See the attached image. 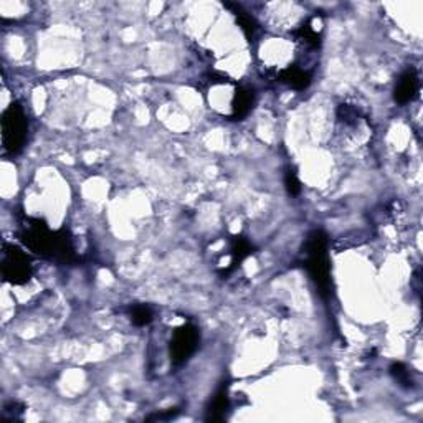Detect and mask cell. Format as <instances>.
<instances>
[{"instance_id": "6da1fadb", "label": "cell", "mask_w": 423, "mask_h": 423, "mask_svg": "<svg viewBox=\"0 0 423 423\" xmlns=\"http://www.w3.org/2000/svg\"><path fill=\"white\" fill-rule=\"evenodd\" d=\"M19 238L28 250L41 258L52 259L61 265H73L78 262L73 237L66 228L52 232L43 220L23 217L20 220Z\"/></svg>"}, {"instance_id": "7a4b0ae2", "label": "cell", "mask_w": 423, "mask_h": 423, "mask_svg": "<svg viewBox=\"0 0 423 423\" xmlns=\"http://www.w3.org/2000/svg\"><path fill=\"white\" fill-rule=\"evenodd\" d=\"M306 257V270L316 284L322 298H329L333 290L331 265L328 257V235L322 230H313L303 246Z\"/></svg>"}, {"instance_id": "3957f363", "label": "cell", "mask_w": 423, "mask_h": 423, "mask_svg": "<svg viewBox=\"0 0 423 423\" xmlns=\"http://www.w3.org/2000/svg\"><path fill=\"white\" fill-rule=\"evenodd\" d=\"M28 119L20 103H12L2 115V144L8 154H19L27 142Z\"/></svg>"}, {"instance_id": "277c9868", "label": "cell", "mask_w": 423, "mask_h": 423, "mask_svg": "<svg viewBox=\"0 0 423 423\" xmlns=\"http://www.w3.org/2000/svg\"><path fill=\"white\" fill-rule=\"evenodd\" d=\"M33 266L30 255L23 251L20 246L6 243L3 245V259H2V275L7 283L25 284L32 278Z\"/></svg>"}, {"instance_id": "5b68a950", "label": "cell", "mask_w": 423, "mask_h": 423, "mask_svg": "<svg viewBox=\"0 0 423 423\" xmlns=\"http://www.w3.org/2000/svg\"><path fill=\"white\" fill-rule=\"evenodd\" d=\"M200 344V333L197 329L195 324L192 322H186L181 328L174 331L173 339H170L169 346V354L170 361L175 367L184 366L192 355L195 354V351L199 349Z\"/></svg>"}, {"instance_id": "8992f818", "label": "cell", "mask_w": 423, "mask_h": 423, "mask_svg": "<svg viewBox=\"0 0 423 423\" xmlns=\"http://www.w3.org/2000/svg\"><path fill=\"white\" fill-rule=\"evenodd\" d=\"M418 90H420V78H418L417 70L409 68L400 75L399 81H397L395 90H393V99L404 106L417 98Z\"/></svg>"}, {"instance_id": "52a82bcc", "label": "cell", "mask_w": 423, "mask_h": 423, "mask_svg": "<svg viewBox=\"0 0 423 423\" xmlns=\"http://www.w3.org/2000/svg\"><path fill=\"white\" fill-rule=\"evenodd\" d=\"M230 409V397H228V384L224 382L212 397L210 404H208L207 412H205V422L219 423L227 418Z\"/></svg>"}, {"instance_id": "ba28073f", "label": "cell", "mask_w": 423, "mask_h": 423, "mask_svg": "<svg viewBox=\"0 0 423 423\" xmlns=\"http://www.w3.org/2000/svg\"><path fill=\"white\" fill-rule=\"evenodd\" d=\"M255 103V91L246 86L237 88L232 101V118L237 121L245 119L250 115L251 108Z\"/></svg>"}, {"instance_id": "9c48e42d", "label": "cell", "mask_w": 423, "mask_h": 423, "mask_svg": "<svg viewBox=\"0 0 423 423\" xmlns=\"http://www.w3.org/2000/svg\"><path fill=\"white\" fill-rule=\"evenodd\" d=\"M278 79L284 85L291 86L293 90L303 91L306 88H309L313 81V75L309 71L301 70L298 66H288L283 71H279Z\"/></svg>"}, {"instance_id": "30bf717a", "label": "cell", "mask_w": 423, "mask_h": 423, "mask_svg": "<svg viewBox=\"0 0 423 423\" xmlns=\"http://www.w3.org/2000/svg\"><path fill=\"white\" fill-rule=\"evenodd\" d=\"M251 253H253V245H251V243L246 240L245 237H242V235L233 237L232 251H230V255H232V263H230L228 270L224 271V275H228L230 271H233L237 266H240Z\"/></svg>"}, {"instance_id": "8fae6325", "label": "cell", "mask_w": 423, "mask_h": 423, "mask_svg": "<svg viewBox=\"0 0 423 423\" xmlns=\"http://www.w3.org/2000/svg\"><path fill=\"white\" fill-rule=\"evenodd\" d=\"M225 7L230 8V10L233 12V15H235L237 22H238V25H240L242 32L245 33L246 39H248V40L255 39V35H257V32H258L257 20H255L253 17L248 14V12L243 10V8L238 6V3H225Z\"/></svg>"}, {"instance_id": "7c38bea8", "label": "cell", "mask_w": 423, "mask_h": 423, "mask_svg": "<svg viewBox=\"0 0 423 423\" xmlns=\"http://www.w3.org/2000/svg\"><path fill=\"white\" fill-rule=\"evenodd\" d=\"M388 371H391V375L393 377V380H395L397 384L400 385L402 388H413V385H415V380H413L412 372H410V368L405 366L404 362H393L391 367H388Z\"/></svg>"}, {"instance_id": "4fadbf2b", "label": "cell", "mask_w": 423, "mask_h": 423, "mask_svg": "<svg viewBox=\"0 0 423 423\" xmlns=\"http://www.w3.org/2000/svg\"><path fill=\"white\" fill-rule=\"evenodd\" d=\"M129 317H131V322L137 328H144V326H149L154 319V313L149 306L146 304H132L129 308Z\"/></svg>"}, {"instance_id": "5bb4252c", "label": "cell", "mask_w": 423, "mask_h": 423, "mask_svg": "<svg viewBox=\"0 0 423 423\" xmlns=\"http://www.w3.org/2000/svg\"><path fill=\"white\" fill-rule=\"evenodd\" d=\"M284 186H286V192L291 197H298L301 194V181L298 179L295 167H288L286 174H284Z\"/></svg>"}, {"instance_id": "9a60e30c", "label": "cell", "mask_w": 423, "mask_h": 423, "mask_svg": "<svg viewBox=\"0 0 423 423\" xmlns=\"http://www.w3.org/2000/svg\"><path fill=\"white\" fill-rule=\"evenodd\" d=\"M298 37L301 40H304L308 45H311L313 48H317L321 45V35L316 30H314V28L309 23H306L299 28Z\"/></svg>"}, {"instance_id": "2e32d148", "label": "cell", "mask_w": 423, "mask_h": 423, "mask_svg": "<svg viewBox=\"0 0 423 423\" xmlns=\"http://www.w3.org/2000/svg\"><path fill=\"white\" fill-rule=\"evenodd\" d=\"M179 413H181V407H170V409L162 410V412L153 413V415H149L146 420L148 422H167V420H173V418L177 417Z\"/></svg>"}, {"instance_id": "e0dca14e", "label": "cell", "mask_w": 423, "mask_h": 423, "mask_svg": "<svg viewBox=\"0 0 423 423\" xmlns=\"http://www.w3.org/2000/svg\"><path fill=\"white\" fill-rule=\"evenodd\" d=\"M25 410V405L20 404V402H8V404L6 405V409H3V412L6 413H12L14 415V420L17 418V415H20V413H23Z\"/></svg>"}]
</instances>
